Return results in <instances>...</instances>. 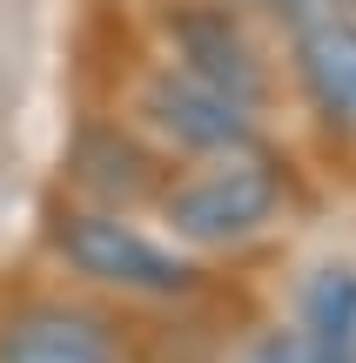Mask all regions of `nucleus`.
Masks as SVG:
<instances>
[{"label": "nucleus", "instance_id": "obj_7", "mask_svg": "<svg viewBox=\"0 0 356 363\" xmlns=\"http://www.w3.org/2000/svg\"><path fill=\"white\" fill-rule=\"evenodd\" d=\"M67 182L81 189V202L121 208V216H128V208H142V202L161 195L168 169H161V155L142 142V135L94 121V128H81L74 148H67Z\"/></svg>", "mask_w": 356, "mask_h": 363}, {"label": "nucleus", "instance_id": "obj_5", "mask_svg": "<svg viewBox=\"0 0 356 363\" xmlns=\"http://www.w3.org/2000/svg\"><path fill=\"white\" fill-rule=\"evenodd\" d=\"M0 363H128V343L115 316L40 296L0 316Z\"/></svg>", "mask_w": 356, "mask_h": 363}, {"label": "nucleus", "instance_id": "obj_8", "mask_svg": "<svg viewBox=\"0 0 356 363\" xmlns=\"http://www.w3.org/2000/svg\"><path fill=\"white\" fill-rule=\"evenodd\" d=\"M296 330L309 363H356V262H323L309 276Z\"/></svg>", "mask_w": 356, "mask_h": 363}, {"label": "nucleus", "instance_id": "obj_10", "mask_svg": "<svg viewBox=\"0 0 356 363\" xmlns=\"http://www.w3.org/2000/svg\"><path fill=\"white\" fill-rule=\"evenodd\" d=\"M255 7H269L282 27H303V21H323V13L350 7V0H255Z\"/></svg>", "mask_w": 356, "mask_h": 363}, {"label": "nucleus", "instance_id": "obj_3", "mask_svg": "<svg viewBox=\"0 0 356 363\" xmlns=\"http://www.w3.org/2000/svg\"><path fill=\"white\" fill-rule=\"evenodd\" d=\"M168 40H175V67H182V74L209 81V88L236 94L242 108L263 115L269 61H263V48H255V34L242 27V7H229V0H188V7L168 13Z\"/></svg>", "mask_w": 356, "mask_h": 363}, {"label": "nucleus", "instance_id": "obj_11", "mask_svg": "<svg viewBox=\"0 0 356 363\" xmlns=\"http://www.w3.org/2000/svg\"><path fill=\"white\" fill-rule=\"evenodd\" d=\"M229 7H255V0H229Z\"/></svg>", "mask_w": 356, "mask_h": 363}, {"label": "nucleus", "instance_id": "obj_6", "mask_svg": "<svg viewBox=\"0 0 356 363\" xmlns=\"http://www.w3.org/2000/svg\"><path fill=\"white\" fill-rule=\"evenodd\" d=\"M289 61H296V88L316 108V121L356 142V0L323 13V21L289 27Z\"/></svg>", "mask_w": 356, "mask_h": 363}, {"label": "nucleus", "instance_id": "obj_1", "mask_svg": "<svg viewBox=\"0 0 356 363\" xmlns=\"http://www.w3.org/2000/svg\"><path fill=\"white\" fill-rule=\"evenodd\" d=\"M282 202H289V175H282V155H269L263 142L202 155L188 175H168L155 195L168 235L188 249H242L276 222Z\"/></svg>", "mask_w": 356, "mask_h": 363}, {"label": "nucleus", "instance_id": "obj_2", "mask_svg": "<svg viewBox=\"0 0 356 363\" xmlns=\"http://www.w3.org/2000/svg\"><path fill=\"white\" fill-rule=\"evenodd\" d=\"M47 249L74 276H88L94 289L142 296V303H175V296H188L202 283V269L175 242H155L121 208H94V202H67L47 222Z\"/></svg>", "mask_w": 356, "mask_h": 363}, {"label": "nucleus", "instance_id": "obj_4", "mask_svg": "<svg viewBox=\"0 0 356 363\" xmlns=\"http://www.w3.org/2000/svg\"><path fill=\"white\" fill-rule=\"evenodd\" d=\"M142 121H148V135H161V142H168L175 155H188V162L222 155V148H242V142H263V135H255V108H242L236 94L182 74L175 61L161 67V74H148Z\"/></svg>", "mask_w": 356, "mask_h": 363}, {"label": "nucleus", "instance_id": "obj_9", "mask_svg": "<svg viewBox=\"0 0 356 363\" xmlns=\"http://www.w3.org/2000/svg\"><path fill=\"white\" fill-rule=\"evenodd\" d=\"M229 363H309L303 350V330H282V323H269V330H255L249 343H242Z\"/></svg>", "mask_w": 356, "mask_h": 363}]
</instances>
